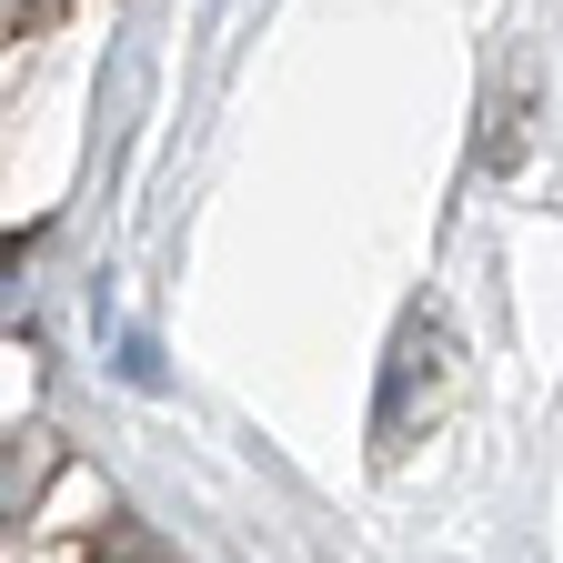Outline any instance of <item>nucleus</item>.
<instances>
[{"mask_svg": "<svg viewBox=\"0 0 563 563\" xmlns=\"http://www.w3.org/2000/svg\"><path fill=\"white\" fill-rule=\"evenodd\" d=\"M91 563H181V553H172L152 523H131V514H121V523H101V533H91Z\"/></svg>", "mask_w": 563, "mask_h": 563, "instance_id": "1", "label": "nucleus"}, {"mask_svg": "<svg viewBox=\"0 0 563 563\" xmlns=\"http://www.w3.org/2000/svg\"><path fill=\"white\" fill-rule=\"evenodd\" d=\"M41 21H51V0H11V41H21V31H41Z\"/></svg>", "mask_w": 563, "mask_h": 563, "instance_id": "2", "label": "nucleus"}]
</instances>
